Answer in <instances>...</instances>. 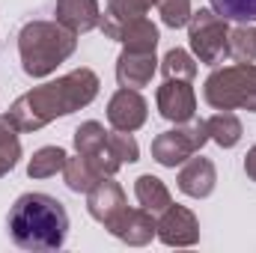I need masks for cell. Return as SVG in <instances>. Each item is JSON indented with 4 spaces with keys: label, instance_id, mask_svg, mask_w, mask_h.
<instances>
[{
    "label": "cell",
    "instance_id": "1",
    "mask_svg": "<svg viewBox=\"0 0 256 253\" xmlns=\"http://www.w3.org/2000/svg\"><path fill=\"white\" fill-rule=\"evenodd\" d=\"M98 86H102L98 74L92 68L80 66L57 80H48V84L33 86L30 92L18 96L3 116L18 134H30V131L51 126L60 116H68V114L92 104L98 96Z\"/></svg>",
    "mask_w": 256,
    "mask_h": 253
},
{
    "label": "cell",
    "instance_id": "2",
    "mask_svg": "<svg viewBox=\"0 0 256 253\" xmlns=\"http://www.w3.org/2000/svg\"><path fill=\"white\" fill-rule=\"evenodd\" d=\"M6 230L21 250H60L68 238V212L51 194H39V190L21 194L9 208Z\"/></svg>",
    "mask_w": 256,
    "mask_h": 253
},
{
    "label": "cell",
    "instance_id": "3",
    "mask_svg": "<svg viewBox=\"0 0 256 253\" xmlns=\"http://www.w3.org/2000/svg\"><path fill=\"white\" fill-rule=\"evenodd\" d=\"M78 48V33L60 21H27L18 33L21 68L30 78H48L63 66Z\"/></svg>",
    "mask_w": 256,
    "mask_h": 253
},
{
    "label": "cell",
    "instance_id": "4",
    "mask_svg": "<svg viewBox=\"0 0 256 253\" xmlns=\"http://www.w3.org/2000/svg\"><path fill=\"white\" fill-rule=\"evenodd\" d=\"M202 102L214 110H250V114H256V66H214L202 84Z\"/></svg>",
    "mask_w": 256,
    "mask_h": 253
},
{
    "label": "cell",
    "instance_id": "5",
    "mask_svg": "<svg viewBox=\"0 0 256 253\" xmlns=\"http://www.w3.org/2000/svg\"><path fill=\"white\" fill-rule=\"evenodd\" d=\"M226 39H230V21L220 18L212 6L191 12L188 21V42L191 54L206 66H220L226 57Z\"/></svg>",
    "mask_w": 256,
    "mask_h": 253
},
{
    "label": "cell",
    "instance_id": "6",
    "mask_svg": "<svg viewBox=\"0 0 256 253\" xmlns=\"http://www.w3.org/2000/svg\"><path fill=\"white\" fill-rule=\"evenodd\" d=\"M208 143V128L206 120H188V122H179L170 131H161L155 140H152V158L161 164V167H179L185 164L191 155H196L202 146Z\"/></svg>",
    "mask_w": 256,
    "mask_h": 253
},
{
    "label": "cell",
    "instance_id": "7",
    "mask_svg": "<svg viewBox=\"0 0 256 253\" xmlns=\"http://www.w3.org/2000/svg\"><path fill=\"white\" fill-rule=\"evenodd\" d=\"M108 134L110 131H104V126L96 122V120L80 122V126L74 128V152L84 155L102 176H116V170L122 167V161L114 155Z\"/></svg>",
    "mask_w": 256,
    "mask_h": 253
},
{
    "label": "cell",
    "instance_id": "8",
    "mask_svg": "<svg viewBox=\"0 0 256 253\" xmlns=\"http://www.w3.org/2000/svg\"><path fill=\"white\" fill-rule=\"evenodd\" d=\"M128 208L126 190L120 188V182H114V176L98 179L92 188L86 190V212L92 220H98L104 230L114 226V220Z\"/></svg>",
    "mask_w": 256,
    "mask_h": 253
},
{
    "label": "cell",
    "instance_id": "9",
    "mask_svg": "<svg viewBox=\"0 0 256 253\" xmlns=\"http://www.w3.org/2000/svg\"><path fill=\"white\" fill-rule=\"evenodd\" d=\"M149 120V102L140 96V90H131V86H120L110 102H108V122L116 128V131H137V128L146 126Z\"/></svg>",
    "mask_w": 256,
    "mask_h": 253
},
{
    "label": "cell",
    "instance_id": "10",
    "mask_svg": "<svg viewBox=\"0 0 256 253\" xmlns=\"http://www.w3.org/2000/svg\"><path fill=\"white\" fill-rule=\"evenodd\" d=\"M155 104L158 114L167 122H188L196 116V92H194L191 80H164L155 92Z\"/></svg>",
    "mask_w": 256,
    "mask_h": 253
},
{
    "label": "cell",
    "instance_id": "11",
    "mask_svg": "<svg viewBox=\"0 0 256 253\" xmlns=\"http://www.w3.org/2000/svg\"><path fill=\"white\" fill-rule=\"evenodd\" d=\"M158 238L167 248H194L200 242V220L191 208L170 206L164 214H158Z\"/></svg>",
    "mask_w": 256,
    "mask_h": 253
},
{
    "label": "cell",
    "instance_id": "12",
    "mask_svg": "<svg viewBox=\"0 0 256 253\" xmlns=\"http://www.w3.org/2000/svg\"><path fill=\"white\" fill-rule=\"evenodd\" d=\"M114 238H120L122 244L128 248H146L152 238H158V218L152 214V212H146L143 206H137V208H126L116 220H114V226L108 230Z\"/></svg>",
    "mask_w": 256,
    "mask_h": 253
},
{
    "label": "cell",
    "instance_id": "13",
    "mask_svg": "<svg viewBox=\"0 0 256 253\" xmlns=\"http://www.w3.org/2000/svg\"><path fill=\"white\" fill-rule=\"evenodd\" d=\"M158 72V57L155 51H126L116 60V84L131 86V90H143L149 86L152 74Z\"/></svg>",
    "mask_w": 256,
    "mask_h": 253
},
{
    "label": "cell",
    "instance_id": "14",
    "mask_svg": "<svg viewBox=\"0 0 256 253\" xmlns=\"http://www.w3.org/2000/svg\"><path fill=\"white\" fill-rule=\"evenodd\" d=\"M179 190L185 194V196H194V200H206V196H212V190L218 185V170H214V164L208 161V158H188L185 164H182V170H179Z\"/></svg>",
    "mask_w": 256,
    "mask_h": 253
},
{
    "label": "cell",
    "instance_id": "15",
    "mask_svg": "<svg viewBox=\"0 0 256 253\" xmlns=\"http://www.w3.org/2000/svg\"><path fill=\"white\" fill-rule=\"evenodd\" d=\"M152 6H158V0H108V9H104L102 24H98L104 39L120 42L122 27L131 24V21H137V18H146V12Z\"/></svg>",
    "mask_w": 256,
    "mask_h": 253
},
{
    "label": "cell",
    "instance_id": "16",
    "mask_svg": "<svg viewBox=\"0 0 256 253\" xmlns=\"http://www.w3.org/2000/svg\"><path fill=\"white\" fill-rule=\"evenodd\" d=\"M54 21H60L72 33H90L102 24V9L98 0H57L54 6Z\"/></svg>",
    "mask_w": 256,
    "mask_h": 253
},
{
    "label": "cell",
    "instance_id": "17",
    "mask_svg": "<svg viewBox=\"0 0 256 253\" xmlns=\"http://www.w3.org/2000/svg\"><path fill=\"white\" fill-rule=\"evenodd\" d=\"M134 196H137V202H140L146 212H152L155 218L164 214V212L173 206L170 188H167L158 176H152V173H143V176L134 179Z\"/></svg>",
    "mask_w": 256,
    "mask_h": 253
},
{
    "label": "cell",
    "instance_id": "18",
    "mask_svg": "<svg viewBox=\"0 0 256 253\" xmlns=\"http://www.w3.org/2000/svg\"><path fill=\"white\" fill-rule=\"evenodd\" d=\"M206 128H208V140H214L220 149H232L238 146L244 128H242V120L232 114V110H218L212 120H206Z\"/></svg>",
    "mask_w": 256,
    "mask_h": 253
},
{
    "label": "cell",
    "instance_id": "19",
    "mask_svg": "<svg viewBox=\"0 0 256 253\" xmlns=\"http://www.w3.org/2000/svg\"><path fill=\"white\" fill-rule=\"evenodd\" d=\"M63 179H66V188L74 190V194H86L98 179H104L84 155H68L66 158V167H63Z\"/></svg>",
    "mask_w": 256,
    "mask_h": 253
},
{
    "label": "cell",
    "instance_id": "20",
    "mask_svg": "<svg viewBox=\"0 0 256 253\" xmlns=\"http://www.w3.org/2000/svg\"><path fill=\"white\" fill-rule=\"evenodd\" d=\"M66 149L63 146H42L33 152V158L27 161V176L30 179H51L57 173H63L66 167Z\"/></svg>",
    "mask_w": 256,
    "mask_h": 253
},
{
    "label": "cell",
    "instance_id": "21",
    "mask_svg": "<svg viewBox=\"0 0 256 253\" xmlns=\"http://www.w3.org/2000/svg\"><path fill=\"white\" fill-rule=\"evenodd\" d=\"M158 27L149 21V18H137V21H131L122 27V33H120V42H122V48L126 51H155L158 48Z\"/></svg>",
    "mask_w": 256,
    "mask_h": 253
},
{
    "label": "cell",
    "instance_id": "22",
    "mask_svg": "<svg viewBox=\"0 0 256 253\" xmlns=\"http://www.w3.org/2000/svg\"><path fill=\"white\" fill-rule=\"evenodd\" d=\"M226 57L236 63H254L256 60V27L250 24H236L226 39Z\"/></svg>",
    "mask_w": 256,
    "mask_h": 253
},
{
    "label": "cell",
    "instance_id": "23",
    "mask_svg": "<svg viewBox=\"0 0 256 253\" xmlns=\"http://www.w3.org/2000/svg\"><path fill=\"white\" fill-rule=\"evenodd\" d=\"M161 74L164 80H194L196 78V57L185 48H170L161 60Z\"/></svg>",
    "mask_w": 256,
    "mask_h": 253
},
{
    "label": "cell",
    "instance_id": "24",
    "mask_svg": "<svg viewBox=\"0 0 256 253\" xmlns=\"http://www.w3.org/2000/svg\"><path fill=\"white\" fill-rule=\"evenodd\" d=\"M212 9L236 24H254L256 21V0H208Z\"/></svg>",
    "mask_w": 256,
    "mask_h": 253
},
{
    "label": "cell",
    "instance_id": "25",
    "mask_svg": "<svg viewBox=\"0 0 256 253\" xmlns=\"http://www.w3.org/2000/svg\"><path fill=\"white\" fill-rule=\"evenodd\" d=\"M158 12H161V21L170 30H179V27H188L194 9L191 0H158Z\"/></svg>",
    "mask_w": 256,
    "mask_h": 253
},
{
    "label": "cell",
    "instance_id": "26",
    "mask_svg": "<svg viewBox=\"0 0 256 253\" xmlns=\"http://www.w3.org/2000/svg\"><path fill=\"white\" fill-rule=\"evenodd\" d=\"M108 140H110V149H114V155L122 161V164H134V161H140V146H137V140H134V134L131 131H110L108 134Z\"/></svg>",
    "mask_w": 256,
    "mask_h": 253
},
{
    "label": "cell",
    "instance_id": "27",
    "mask_svg": "<svg viewBox=\"0 0 256 253\" xmlns=\"http://www.w3.org/2000/svg\"><path fill=\"white\" fill-rule=\"evenodd\" d=\"M18 161H21V140H18V134H12L9 140L0 143V179L6 173H12L18 167Z\"/></svg>",
    "mask_w": 256,
    "mask_h": 253
},
{
    "label": "cell",
    "instance_id": "28",
    "mask_svg": "<svg viewBox=\"0 0 256 253\" xmlns=\"http://www.w3.org/2000/svg\"><path fill=\"white\" fill-rule=\"evenodd\" d=\"M244 173H248L250 182H256V146H250L248 155H244Z\"/></svg>",
    "mask_w": 256,
    "mask_h": 253
}]
</instances>
